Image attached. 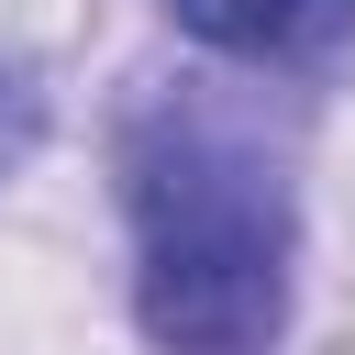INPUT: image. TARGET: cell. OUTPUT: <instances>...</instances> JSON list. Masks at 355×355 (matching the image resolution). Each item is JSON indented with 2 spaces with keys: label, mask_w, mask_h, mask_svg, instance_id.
Listing matches in <instances>:
<instances>
[{
  "label": "cell",
  "mask_w": 355,
  "mask_h": 355,
  "mask_svg": "<svg viewBox=\"0 0 355 355\" xmlns=\"http://www.w3.org/2000/svg\"><path fill=\"white\" fill-rule=\"evenodd\" d=\"M133 311L155 355H266L288 333V189L266 144L211 111H144L122 133Z\"/></svg>",
  "instance_id": "1"
},
{
  "label": "cell",
  "mask_w": 355,
  "mask_h": 355,
  "mask_svg": "<svg viewBox=\"0 0 355 355\" xmlns=\"http://www.w3.org/2000/svg\"><path fill=\"white\" fill-rule=\"evenodd\" d=\"M166 11H178V33H200L211 55H244V67H300L355 33V0H166Z\"/></svg>",
  "instance_id": "2"
},
{
  "label": "cell",
  "mask_w": 355,
  "mask_h": 355,
  "mask_svg": "<svg viewBox=\"0 0 355 355\" xmlns=\"http://www.w3.org/2000/svg\"><path fill=\"white\" fill-rule=\"evenodd\" d=\"M33 144H44V100H33V89H22L11 67H0V178H11V166H22Z\"/></svg>",
  "instance_id": "3"
}]
</instances>
